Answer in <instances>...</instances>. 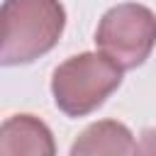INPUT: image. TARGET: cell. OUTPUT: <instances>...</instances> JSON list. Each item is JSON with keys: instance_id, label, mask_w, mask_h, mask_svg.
Listing matches in <instances>:
<instances>
[{"instance_id": "6", "label": "cell", "mask_w": 156, "mask_h": 156, "mask_svg": "<svg viewBox=\"0 0 156 156\" xmlns=\"http://www.w3.org/2000/svg\"><path fill=\"white\" fill-rule=\"evenodd\" d=\"M141 156H156V127H149L141 132Z\"/></svg>"}, {"instance_id": "4", "label": "cell", "mask_w": 156, "mask_h": 156, "mask_svg": "<svg viewBox=\"0 0 156 156\" xmlns=\"http://www.w3.org/2000/svg\"><path fill=\"white\" fill-rule=\"evenodd\" d=\"M0 156H56V141L39 117L12 115L0 127Z\"/></svg>"}, {"instance_id": "5", "label": "cell", "mask_w": 156, "mask_h": 156, "mask_svg": "<svg viewBox=\"0 0 156 156\" xmlns=\"http://www.w3.org/2000/svg\"><path fill=\"white\" fill-rule=\"evenodd\" d=\"M68 156H141V149L127 124L117 119H100L78 134Z\"/></svg>"}, {"instance_id": "1", "label": "cell", "mask_w": 156, "mask_h": 156, "mask_svg": "<svg viewBox=\"0 0 156 156\" xmlns=\"http://www.w3.org/2000/svg\"><path fill=\"white\" fill-rule=\"evenodd\" d=\"M2 20V66L32 63L49 54L66 27V10L61 0H5Z\"/></svg>"}, {"instance_id": "2", "label": "cell", "mask_w": 156, "mask_h": 156, "mask_svg": "<svg viewBox=\"0 0 156 156\" xmlns=\"http://www.w3.org/2000/svg\"><path fill=\"white\" fill-rule=\"evenodd\" d=\"M122 83V68L107 56L83 51L56 66L51 76V95L56 107L68 117L95 112Z\"/></svg>"}, {"instance_id": "3", "label": "cell", "mask_w": 156, "mask_h": 156, "mask_svg": "<svg viewBox=\"0 0 156 156\" xmlns=\"http://www.w3.org/2000/svg\"><path fill=\"white\" fill-rule=\"evenodd\" d=\"M95 44L122 71L139 68L156 46V15L139 2L115 5L102 15Z\"/></svg>"}]
</instances>
